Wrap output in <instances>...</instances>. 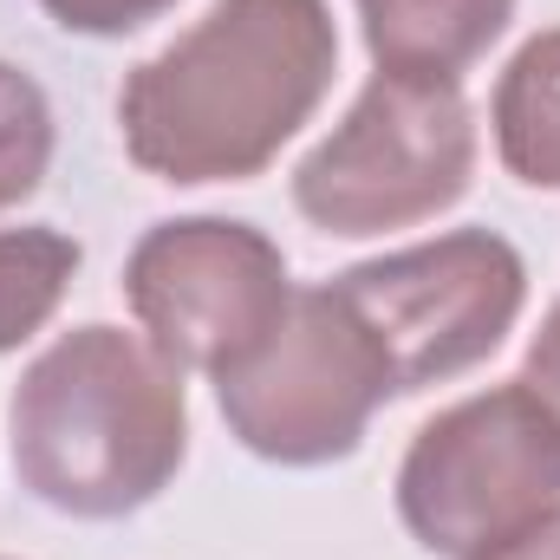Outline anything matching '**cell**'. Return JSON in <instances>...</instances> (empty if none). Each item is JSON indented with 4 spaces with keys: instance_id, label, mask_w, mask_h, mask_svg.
<instances>
[{
    "instance_id": "4fadbf2b",
    "label": "cell",
    "mask_w": 560,
    "mask_h": 560,
    "mask_svg": "<svg viewBox=\"0 0 560 560\" xmlns=\"http://www.w3.org/2000/svg\"><path fill=\"white\" fill-rule=\"evenodd\" d=\"M522 378L541 392V405L560 418V300L548 306V319H541V332L528 339V359H522Z\"/></svg>"
},
{
    "instance_id": "30bf717a",
    "label": "cell",
    "mask_w": 560,
    "mask_h": 560,
    "mask_svg": "<svg viewBox=\"0 0 560 560\" xmlns=\"http://www.w3.org/2000/svg\"><path fill=\"white\" fill-rule=\"evenodd\" d=\"M85 268V248L52 222L0 229V352H20L33 332L52 326L72 280Z\"/></svg>"
},
{
    "instance_id": "52a82bcc",
    "label": "cell",
    "mask_w": 560,
    "mask_h": 560,
    "mask_svg": "<svg viewBox=\"0 0 560 560\" xmlns=\"http://www.w3.org/2000/svg\"><path fill=\"white\" fill-rule=\"evenodd\" d=\"M332 287L378 332L398 398H418L430 385L476 372L515 332L528 306V261L495 229H450L411 248L372 255L332 275Z\"/></svg>"
},
{
    "instance_id": "3957f363",
    "label": "cell",
    "mask_w": 560,
    "mask_h": 560,
    "mask_svg": "<svg viewBox=\"0 0 560 560\" xmlns=\"http://www.w3.org/2000/svg\"><path fill=\"white\" fill-rule=\"evenodd\" d=\"M476 150L463 79L372 72L352 112L293 163L287 196L319 235L365 242L450 215L476 183Z\"/></svg>"
},
{
    "instance_id": "8992f818",
    "label": "cell",
    "mask_w": 560,
    "mask_h": 560,
    "mask_svg": "<svg viewBox=\"0 0 560 560\" xmlns=\"http://www.w3.org/2000/svg\"><path fill=\"white\" fill-rule=\"evenodd\" d=\"M287 255L268 229L235 215H170L150 222L125 255V306L138 332L209 385L242 372L287 313Z\"/></svg>"
},
{
    "instance_id": "6da1fadb",
    "label": "cell",
    "mask_w": 560,
    "mask_h": 560,
    "mask_svg": "<svg viewBox=\"0 0 560 560\" xmlns=\"http://www.w3.org/2000/svg\"><path fill=\"white\" fill-rule=\"evenodd\" d=\"M339 72L326 0H215L118 85V138L143 176L248 183L313 125Z\"/></svg>"
},
{
    "instance_id": "5bb4252c",
    "label": "cell",
    "mask_w": 560,
    "mask_h": 560,
    "mask_svg": "<svg viewBox=\"0 0 560 560\" xmlns=\"http://www.w3.org/2000/svg\"><path fill=\"white\" fill-rule=\"evenodd\" d=\"M489 560H560V515H548L541 528H528L522 541H509L502 555H489Z\"/></svg>"
},
{
    "instance_id": "7a4b0ae2",
    "label": "cell",
    "mask_w": 560,
    "mask_h": 560,
    "mask_svg": "<svg viewBox=\"0 0 560 560\" xmlns=\"http://www.w3.org/2000/svg\"><path fill=\"white\" fill-rule=\"evenodd\" d=\"M13 469L33 502L72 522L150 509L189 456L183 372L125 326L59 332L13 385Z\"/></svg>"
},
{
    "instance_id": "5b68a950",
    "label": "cell",
    "mask_w": 560,
    "mask_h": 560,
    "mask_svg": "<svg viewBox=\"0 0 560 560\" xmlns=\"http://www.w3.org/2000/svg\"><path fill=\"white\" fill-rule=\"evenodd\" d=\"M392 398V359L332 280L293 287L275 339L242 372L215 378L229 436L275 469H326L359 456Z\"/></svg>"
},
{
    "instance_id": "9c48e42d",
    "label": "cell",
    "mask_w": 560,
    "mask_h": 560,
    "mask_svg": "<svg viewBox=\"0 0 560 560\" xmlns=\"http://www.w3.org/2000/svg\"><path fill=\"white\" fill-rule=\"evenodd\" d=\"M489 138L495 163L522 189L560 196V26H541L515 46L489 92Z\"/></svg>"
},
{
    "instance_id": "8fae6325",
    "label": "cell",
    "mask_w": 560,
    "mask_h": 560,
    "mask_svg": "<svg viewBox=\"0 0 560 560\" xmlns=\"http://www.w3.org/2000/svg\"><path fill=\"white\" fill-rule=\"evenodd\" d=\"M52 143H59L52 98L39 92L33 72L0 59V209H20L26 196H39L52 170Z\"/></svg>"
},
{
    "instance_id": "9a60e30c",
    "label": "cell",
    "mask_w": 560,
    "mask_h": 560,
    "mask_svg": "<svg viewBox=\"0 0 560 560\" xmlns=\"http://www.w3.org/2000/svg\"><path fill=\"white\" fill-rule=\"evenodd\" d=\"M0 560H7V555H0Z\"/></svg>"
},
{
    "instance_id": "7c38bea8",
    "label": "cell",
    "mask_w": 560,
    "mask_h": 560,
    "mask_svg": "<svg viewBox=\"0 0 560 560\" xmlns=\"http://www.w3.org/2000/svg\"><path fill=\"white\" fill-rule=\"evenodd\" d=\"M170 7H183V0H39V13L79 39H125L150 20H163Z\"/></svg>"
},
{
    "instance_id": "ba28073f",
    "label": "cell",
    "mask_w": 560,
    "mask_h": 560,
    "mask_svg": "<svg viewBox=\"0 0 560 560\" xmlns=\"http://www.w3.org/2000/svg\"><path fill=\"white\" fill-rule=\"evenodd\" d=\"M372 72L463 79L515 20V0H352Z\"/></svg>"
},
{
    "instance_id": "277c9868",
    "label": "cell",
    "mask_w": 560,
    "mask_h": 560,
    "mask_svg": "<svg viewBox=\"0 0 560 560\" xmlns=\"http://www.w3.org/2000/svg\"><path fill=\"white\" fill-rule=\"evenodd\" d=\"M392 502L423 555H502L509 541L560 515V418L528 378L469 392L418 423Z\"/></svg>"
}]
</instances>
